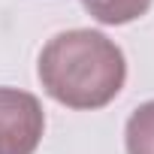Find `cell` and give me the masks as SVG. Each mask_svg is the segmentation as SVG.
I'll use <instances>...</instances> for the list:
<instances>
[{
	"label": "cell",
	"mask_w": 154,
	"mask_h": 154,
	"mask_svg": "<svg viewBox=\"0 0 154 154\" xmlns=\"http://www.w3.org/2000/svg\"><path fill=\"white\" fill-rule=\"evenodd\" d=\"M39 82L69 109H100L124 88L127 63L121 48L97 30H66L39 54Z\"/></svg>",
	"instance_id": "obj_1"
},
{
	"label": "cell",
	"mask_w": 154,
	"mask_h": 154,
	"mask_svg": "<svg viewBox=\"0 0 154 154\" xmlns=\"http://www.w3.org/2000/svg\"><path fill=\"white\" fill-rule=\"evenodd\" d=\"M82 6L103 24H127L148 12L151 0H82Z\"/></svg>",
	"instance_id": "obj_3"
},
{
	"label": "cell",
	"mask_w": 154,
	"mask_h": 154,
	"mask_svg": "<svg viewBox=\"0 0 154 154\" xmlns=\"http://www.w3.org/2000/svg\"><path fill=\"white\" fill-rule=\"evenodd\" d=\"M42 130L45 115L33 94L0 88V154H33Z\"/></svg>",
	"instance_id": "obj_2"
},
{
	"label": "cell",
	"mask_w": 154,
	"mask_h": 154,
	"mask_svg": "<svg viewBox=\"0 0 154 154\" xmlns=\"http://www.w3.org/2000/svg\"><path fill=\"white\" fill-rule=\"evenodd\" d=\"M127 154H154V100L139 106L127 121Z\"/></svg>",
	"instance_id": "obj_4"
}]
</instances>
